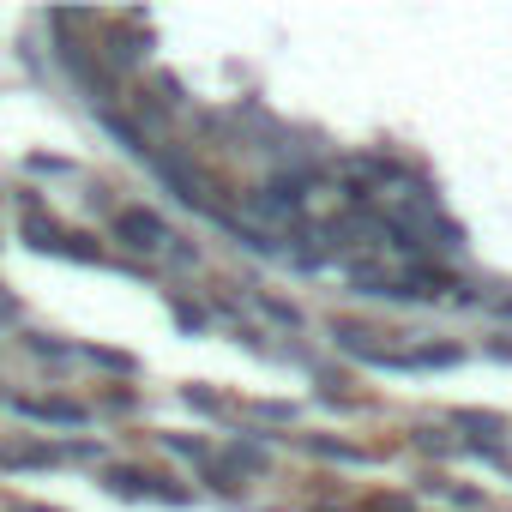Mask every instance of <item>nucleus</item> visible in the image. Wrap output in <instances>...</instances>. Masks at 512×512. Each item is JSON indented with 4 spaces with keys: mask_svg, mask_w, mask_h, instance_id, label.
I'll use <instances>...</instances> for the list:
<instances>
[{
    "mask_svg": "<svg viewBox=\"0 0 512 512\" xmlns=\"http://www.w3.org/2000/svg\"><path fill=\"white\" fill-rule=\"evenodd\" d=\"M115 235L127 241V247H139V253H157V247H169L175 235H169V223L157 217V211H121L115 217Z\"/></svg>",
    "mask_w": 512,
    "mask_h": 512,
    "instance_id": "nucleus-1",
    "label": "nucleus"
},
{
    "mask_svg": "<svg viewBox=\"0 0 512 512\" xmlns=\"http://www.w3.org/2000/svg\"><path fill=\"white\" fill-rule=\"evenodd\" d=\"M157 169H163V181H169V187H175L187 205H205V181L193 175V163H187V157H163Z\"/></svg>",
    "mask_w": 512,
    "mask_h": 512,
    "instance_id": "nucleus-3",
    "label": "nucleus"
},
{
    "mask_svg": "<svg viewBox=\"0 0 512 512\" xmlns=\"http://www.w3.org/2000/svg\"><path fill=\"white\" fill-rule=\"evenodd\" d=\"M25 416H43V422H85L79 404H61V398H19Z\"/></svg>",
    "mask_w": 512,
    "mask_h": 512,
    "instance_id": "nucleus-4",
    "label": "nucleus"
},
{
    "mask_svg": "<svg viewBox=\"0 0 512 512\" xmlns=\"http://www.w3.org/2000/svg\"><path fill=\"white\" fill-rule=\"evenodd\" d=\"M235 464H241V470H266V452H260V446H235Z\"/></svg>",
    "mask_w": 512,
    "mask_h": 512,
    "instance_id": "nucleus-5",
    "label": "nucleus"
},
{
    "mask_svg": "<svg viewBox=\"0 0 512 512\" xmlns=\"http://www.w3.org/2000/svg\"><path fill=\"white\" fill-rule=\"evenodd\" d=\"M25 241H31V247H43V253H67V229H61L37 199L25 205Z\"/></svg>",
    "mask_w": 512,
    "mask_h": 512,
    "instance_id": "nucleus-2",
    "label": "nucleus"
},
{
    "mask_svg": "<svg viewBox=\"0 0 512 512\" xmlns=\"http://www.w3.org/2000/svg\"><path fill=\"white\" fill-rule=\"evenodd\" d=\"M13 512H55V506H13Z\"/></svg>",
    "mask_w": 512,
    "mask_h": 512,
    "instance_id": "nucleus-7",
    "label": "nucleus"
},
{
    "mask_svg": "<svg viewBox=\"0 0 512 512\" xmlns=\"http://www.w3.org/2000/svg\"><path fill=\"white\" fill-rule=\"evenodd\" d=\"M0 320H19V302H13L7 290H0Z\"/></svg>",
    "mask_w": 512,
    "mask_h": 512,
    "instance_id": "nucleus-6",
    "label": "nucleus"
}]
</instances>
